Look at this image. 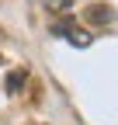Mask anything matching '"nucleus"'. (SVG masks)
Segmentation results:
<instances>
[{"mask_svg":"<svg viewBox=\"0 0 118 125\" xmlns=\"http://www.w3.org/2000/svg\"><path fill=\"white\" fill-rule=\"evenodd\" d=\"M24 80H28V73H24V70H14V73L7 76V90H10V94H18V90L24 87Z\"/></svg>","mask_w":118,"mask_h":125,"instance_id":"nucleus-3","label":"nucleus"},{"mask_svg":"<svg viewBox=\"0 0 118 125\" xmlns=\"http://www.w3.org/2000/svg\"><path fill=\"white\" fill-rule=\"evenodd\" d=\"M87 21H94V24H111L115 21V10L108 4H94V7H87Z\"/></svg>","mask_w":118,"mask_h":125,"instance_id":"nucleus-2","label":"nucleus"},{"mask_svg":"<svg viewBox=\"0 0 118 125\" xmlns=\"http://www.w3.org/2000/svg\"><path fill=\"white\" fill-rule=\"evenodd\" d=\"M45 7H49V10H56V14H63V10H69V7H73V0H45Z\"/></svg>","mask_w":118,"mask_h":125,"instance_id":"nucleus-4","label":"nucleus"},{"mask_svg":"<svg viewBox=\"0 0 118 125\" xmlns=\"http://www.w3.org/2000/svg\"><path fill=\"white\" fill-rule=\"evenodd\" d=\"M52 31H56V35H63V38H69L73 45H77V49H87V45H90V35H87V31H80V28L73 24L69 18H66V21H59Z\"/></svg>","mask_w":118,"mask_h":125,"instance_id":"nucleus-1","label":"nucleus"}]
</instances>
